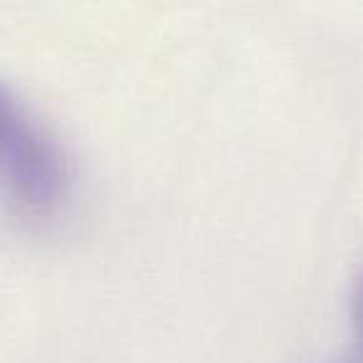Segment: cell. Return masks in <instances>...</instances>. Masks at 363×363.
I'll return each mask as SVG.
<instances>
[{
	"mask_svg": "<svg viewBox=\"0 0 363 363\" xmlns=\"http://www.w3.org/2000/svg\"><path fill=\"white\" fill-rule=\"evenodd\" d=\"M0 192L28 217L52 214L67 192V167L57 145L0 87Z\"/></svg>",
	"mask_w": 363,
	"mask_h": 363,
	"instance_id": "cell-1",
	"label": "cell"
},
{
	"mask_svg": "<svg viewBox=\"0 0 363 363\" xmlns=\"http://www.w3.org/2000/svg\"><path fill=\"white\" fill-rule=\"evenodd\" d=\"M351 313H353V326H356L358 341H363V272L356 281L353 289V298H351Z\"/></svg>",
	"mask_w": 363,
	"mask_h": 363,
	"instance_id": "cell-2",
	"label": "cell"
},
{
	"mask_svg": "<svg viewBox=\"0 0 363 363\" xmlns=\"http://www.w3.org/2000/svg\"><path fill=\"white\" fill-rule=\"evenodd\" d=\"M338 363H363V341H358V346L353 348V351L348 353L343 361H338Z\"/></svg>",
	"mask_w": 363,
	"mask_h": 363,
	"instance_id": "cell-3",
	"label": "cell"
}]
</instances>
